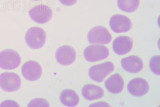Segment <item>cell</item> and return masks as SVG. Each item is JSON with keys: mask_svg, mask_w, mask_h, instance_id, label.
<instances>
[{"mask_svg": "<svg viewBox=\"0 0 160 107\" xmlns=\"http://www.w3.org/2000/svg\"><path fill=\"white\" fill-rule=\"evenodd\" d=\"M46 37V33L43 29L38 27H32L26 33L25 42L30 48L38 49L45 45Z\"/></svg>", "mask_w": 160, "mask_h": 107, "instance_id": "6da1fadb", "label": "cell"}, {"mask_svg": "<svg viewBox=\"0 0 160 107\" xmlns=\"http://www.w3.org/2000/svg\"><path fill=\"white\" fill-rule=\"evenodd\" d=\"M21 62V56L15 50L6 49L0 52V68L2 69H15Z\"/></svg>", "mask_w": 160, "mask_h": 107, "instance_id": "7a4b0ae2", "label": "cell"}, {"mask_svg": "<svg viewBox=\"0 0 160 107\" xmlns=\"http://www.w3.org/2000/svg\"><path fill=\"white\" fill-rule=\"evenodd\" d=\"M21 78L15 73L6 72L0 75V88L5 92L18 91L21 88Z\"/></svg>", "mask_w": 160, "mask_h": 107, "instance_id": "3957f363", "label": "cell"}, {"mask_svg": "<svg viewBox=\"0 0 160 107\" xmlns=\"http://www.w3.org/2000/svg\"><path fill=\"white\" fill-rule=\"evenodd\" d=\"M115 69L113 64L107 62L93 66L88 71V75L91 79L96 82H101Z\"/></svg>", "mask_w": 160, "mask_h": 107, "instance_id": "277c9868", "label": "cell"}, {"mask_svg": "<svg viewBox=\"0 0 160 107\" xmlns=\"http://www.w3.org/2000/svg\"><path fill=\"white\" fill-rule=\"evenodd\" d=\"M109 55V50L104 45H90L84 51V57L88 62L102 61L106 59Z\"/></svg>", "mask_w": 160, "mask_h": 107, "instance_id": "5b68a950", "label": "cell"}, {"mask_svg": "<svg viewBox=\"0 0 160 107\" xmlns=\"http://www.w3.org/2000/svg\"><path fill=\"white\" fill-rule=\"evenodd\" d=\"M112 36L105 27L98 26L88 32V39L90 44H108L112 40Z\"/></svg>", "mask_w": 160, "mask_h": 107, "instance_id": "8992f818", "label": "cell"}, {"mask_svg": "<svg viewBox=\"0 0 160 107\" xmlns=\"http://www.w3.org/2000/svg\"><path fill=\"white\" fill-rule=\"evenodd\" d=\"M28 14L32 21L39 24L49 22L52 16V10L44 4L35 6L30 10Z\"/></svg>", "mask_w": 160, "mask_h": 107, "instance_id": "52a82bcc", "label": "cell"}, {"mask_svg": "<svg viewBox=\"0 0 160 107\" xmlns=\"http://www.w3.org/2000/svg\"><path fill=\"white\" fill-rule=\"evenodd\" d=\"M110 28L116 33L126 32L129 31L132 27V23L129 18L125 15H113L110 20Z\"/></svg>", "mask_w": 160, "mask_h": 107, "instance_id": "ba28073f", "label": "cell"}, {"mask_svg": "<svg viewBox=\"0 0 160 107\" xmlns=\"http://www.w3.org/2000/svg\"><path fill=\"white\" fill-rule=\"evenodd\" d=\"M57 62L61 65H71L76 58V53L74 48L68 45L60 47L55 53Z\"/></svg>", "mask_w": 160, "mask_h": 107, "instance_id": "9c48e42d", "label": "cell"}, {"mask_svg": "<svg viewBox=\"0 0 160 107\" xmlns=\"http://www.w3.org/2000/svg\"><path fill=\"white\" fill-rule=\"evenodd\" d=\"M21 72L24 77L29 81H35L39 79L42 74L41 66L35 61H28L23 65Z\"/></svg>", "mask_w": 160, "mask_h": 107, "instance_id": "30bf717a", "label": "cell"}, {"mask_svg": "<svg viewBox=\"0 0 160 107\" xmlns=\"http://www.w3.org/2000/svg\"><path fill=\"white\" fill-rule=\"evenodd\" d=\"M128 92L135 97H141L146 95L149 90V85L145 80L135 78L130 81L128 85Z\"/></svg>", "mask_w": 160, "mask_h": 107, "instance_id": "8fae6325", "label": "cell"}, {"mask_svg": "<svg viewBox=\"0 0 160 107\" xmlns=\"http://www.w3.org/2000/svg\"><path fill=\"white\" fill-rule=\"evenodd\" d=\"M132 38L128 36H120L114 40L112 44L113 50L118 55H123L128 53L132 49Z\"/></svg>", "mask_w": 160, "mask_h": 107, "instance_id": "7c38bea8", "label": "cell"}, {"mask_svg": "<svg viewBox=\"0 0 160 107\" xmlns=\"http://www.w3.org/2000/svg\"><path fill=\"white\" fill-rule=\"evenodd\" d=\"M121 64L123 69L131 73H138L141 72L143 67L142 59L137 56H130L122 58Z\"/></svg>", "mask_w": 160, "mask_h": 107, "instance_id": "4fadbf2b", "label": "cell"}, {"mask_svg": "<svg viewBox=\"0 0 160 107\" xmlns=\"http://www.w3.org/2000/svg\"><path fill=\"white\" fill-rule=\"evenodd\" d=\"M106 88L111 93H120L124 87V81L122 77L118 74L111 75L105 83Z\"/></svg>", "mask_w": 160, "mask_h": 107, "instance_id": "5bb4252c", "label": "cell"}, {"mask_svg": "<svg viewBox=\"0 0 160 107\" xmlns=\"http://www.w3.org/2000/svg\"><path fill=\"white\" fill-rule=\"evenodd\" d=\"M82 94L83 97L87 100L92 101L102 98L104 92L103 90L100 86L89 84L82 88Z\"/></svg>", "mask_w": 160, "mask_h": 107, "instance_id": "9a60e30c", "label": "cell"}, {"mask_svg": "<svg viewBox=\"0 0 160 107\" xmlns=\"http://www.w3.org/2000/svg\"><path fill=\"white\" fill-rule=\"evenodd\" d=\"M61 102L64 105L68 107H75L79 102V98L73 90L65 89L61 93L60 96Z\"/></svg>", "mask_w": 160, "mask_h": 107, "instance_id": "2e32d148", "label": "cell"}, {"mask_svg": "<svg viewBox=\"0 0 160 107\" xmlns=\"http://www.w3.org/2000/svg\"><path fill=\"white\" fill-rule=\"evenodd\" d=\"M140 0H118V8L123 12L131 13L138 9Z\"/></svg>", "mask_w": 160, "mask_h": 107, "instance_id": "e0dca14e", "label": "cell"}, {"mask_svg": "<svg viewBox=\"0 0 160 107\" xmlns=\"http://www.w3.org/2000/svg\"><path fill=\"white\" fill-rule=\"evenodd\" d=\"M150 68L151 71L157 75H160V56L159 55L152 57L150 61Z\"/></svg>", "mask_w": 160, "mask_h": 107, "instance_id": "ac0fdd59", "label": "cell"}, {"mask_svg": "<svg viewBox=\"0 0 160 107\" xmlns=\"http://www.w3.org/2000/svg\"><path fill=\"white\" fill-rule=\"evenodd\" d=\"M48 102L42 98H38L32 100L28 104V107H49Z\"/></svg>", "mask_w": 160, "mask_h": 107, "instance_id": "d6986e66", "label": "cell"}, {"mask_svg": "<svg viewBox=\"0 0 160 107\" xmlns=\"http://www.w3.org/2000/svg\"><path fill=\"white\" fill-rule=\"evenodd\" d=\"M60 2L62 5L66 6H71L75 5L78 0H59Z\"/></svg>", "mask_w": 160, "mask_h": 107, "instance_id": "ffe728a7", "label": "cell"}, {"mask_svg": "<svg viewBox=\"0 0 160 107\" xmlns=\"http://www.w3.org/2000/svg\"><path fill=\"white\" fill-rule=\"evenodd\" d=\"M12 105H14V106L19 107V105L16 102L11 100H7L3 102L0 106H13Z\"/></svg>", "mask_w": 160, "mask_h": 107, "instance_id": "44dd1931", "label": "cell"}, {"mask_svg": "<svg viewBox=\"0 0 160 107\" xmlns=\"http://www.w3.org/2000/svg\"><path fill=\"white\" fill-rule=\"evenodd\" d=\"M32 1H40V0H32Z\"/></svg>", "mask_w": 160, "mask_h": 107, "instance_id": "7402d4cb", "label": "cell"}]
</instances>
